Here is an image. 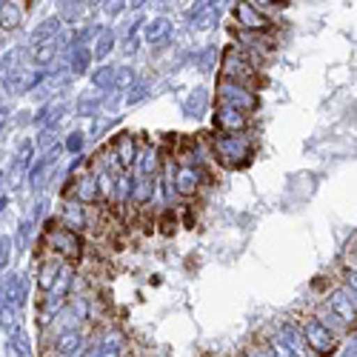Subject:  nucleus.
<instances>
[{
	"instance_id": "obj_2",
	"label": "nucleus",
	"mask_w": 357,
	"mask_h": 357,
	"mask_svg": "<svg viewBox=\"0 0 357 357\" xmlns=\"http://www.w3.org/2000/svg\"><path fill=\"white\" fill-rule=\"evenodd\" d=\"M220 77L257 89V83H260V69H257V63L252 61V57H249L241 46H226L223 61H220Z\"/></svg>"
},
{
	"instance_id": "obj_11",
	"label": "nucleus",
	"mask_w": 357,
	"mask_h": 357,
	"mask_svg": "<svg viewBox=\"0 0 357 357\" xmlns=\"http://www.w3.org/2000/svg\"><path fill=\"white\" fill-rule=\"evenodd\" d=\"M61 272V260L57 257H49V260H43L40 263V278H38V286H40V291H49V289H54V283H57V275Z\"/></svg>"
},
{
	"instance_id": "obj_6",
	"label": "nucleus",
	"mask_w": 357,
	"mask_h": 357,
	"mask_svg": "<svg viewBox=\"0 0 357 357\" xmlns=\"http://www.w3.org/2000/svg\"><path fill=\"white\" fill-rule=\"evenodd\" d=\"M212 123H215V129L223 132V135H237V132H249L252 114L234 109V106L218 103V106H215V114H212Z\"/></svg>"
},
{
	"instance_id": "obj_1",
	"label": "nucleus",
	"mask_w": 357,
	"mask_h": 357,
	"mask_svg": "<svg viewBox=\"0 0 357 357\" xmlns=\"http://www.w3.org/2000/svg\"><path fill=\"white\" fill-rule=\"evenodd\" d=\"M209 149H212L215 163L223 169H243L255 158V143L249 132H237V135L218 132L215 137H209Z\"/></svg>"
},
{
	"instance_id": "obj_9",
	"label": "nucleus",
	"mask_w": 357,
	"mask_h": 357,
	"mask_svg": "<svg viewBox=\"0 0 357 357\" xmlns=\"http://www.w3.org/2000/svg\"><path fill=\"white\" fill-rule=\"evenodd\" d=\"M203 186V174L195 166H177L174 172V192L181 197H195Z\"/></svg>"
},
{
	"instance_id": "obj_4",
	"label": "nucleus",
	"mask_w": 357,
	"mask_h": 357,
	"mask_svg": "<svg viewBox=\"0 0 357 357\" xmlns=\"http://www.w3.org/2000/svg\"><path fill=\"white\" fill-rule=\"evenodd\" d=\"M46 243L52 246V257H66V260H80L83 257V237L80 231H72L61 223H49L46 229Z\"/></svg>"
},
{
	"instance_id": "obj_5",
	"label": "nucleus",
	"mask_w": 357,
	"mask_h": 357,
	"mask_svg": "<svg viewBox=\"0 0 357 357\" xmlns=\"http://www.w3.org/2000/svg\"><path fill=\"white\" fill-rule=\"evenodd\" d=\"M234 20H237V29H241V32H252V35H272L275 32V20L263 9H257L252 0H237Z\"/></svg>"
},
{
	"instance_id": "obj_10",
	"label": "nucleus",
	"mask_w": 357,
	"mask_h": 357,
	"mask_svg": "<svg viewBox=\"0 0 357 357\" xmlns=\"http://www.w3.org/2000/svg\"><path fill=\"white\" fill-rule=\"evenodd\" d=\"M23 15H26V6L17 3V0H6V3H0V26L6 29H17L23 23Z\"/></svg>"
},
{
	"instance_id": "obj_3",
	"label": "nucleus",
	"mask_w": 357,
	"mask_h": 357,
	"mask_svg": "<svg viewBox=\"0 0 357 357\" xmlns=\"http://www.w3.org/2000/svg\"><path fill=\"white\" fill-rule=\"evenodd\" d=\"M218 103L234 106V109H241L246 114H255L260 109L257 89L243 86V83H234V80H226V77H220V83H218Z\"/></svg>"
},
{
	"instance_id": "obj_7",
	"label": "nucleus",
	"mask_w": 357,
	"mask_h": 357,
	"mask_svg": "<svg viewBox=\"0 0 357 357\" xmlns=\"http://www.w3.org/2000/svg\"><path fill=\"white\" fill-rule=\"evenodd\" d=\"M303 332H306V343L312 346V349H317L323 357L329 354V351H335V335L329 332V326H326L323 320H317V317H306L303 320Z\"/></svg>"
},
{
	"instance_id": "obj_13",
	"label": "nucleus",
	"mask_w": 357,
	"mask_h": 357,
	"mask_svg": "<svg viewBox=\"0 0 357 357\" xmlns=\"http://www.w3.org/2000/svg\"><path fill=\"white\" fill-rule=\"evenodd\" d=\"M158 229L163 234H174L177 229H181V223H177V212H163L160 220H158Z\"/></svg>"
},
{
	"instance_id": "obj_14",
	"label": "nucleus",
	"mask_w": 357,
	"mask_h": 357,
	"mask_svg": "<svg viewBox=\"0 0 357 357\" xmlns=\"http://www.w3.org/2000/svg\"><path fill=\"white\" fill-rule=\"evenodd\" d=\"M252 3H255L257 9H269V6H280V3H286V0H252Z\"/></svg>"
},
{
	"instance_id": "obj_8",
	"label": "nucleus",
	"mask_w": 357,
	"mask_h": 357,
	"mask_svg": "<svg viewBox=\"0 0 357 357\" xmlns=\"http://www.w3.org/2000/svg\"><path fill=\"white\" fill-rule=\"evenodd\" d=\"M109 152H112V158H114L117 163H121L123 172H129L132 163L137 160V140H135L132 135H117V137L109 143Z\"/></svg>"
},
{
	"instance_id": "obj_12",
	"label": "nucleus",
	"mask_w": 357,
	"mask_h": 357,
	"mask_svg": "<svg viewBox=\"0 0 357 357\" xmlns=\"http://www.w3.org/2000/svg\"><path fill=\"white\" fill-rule=\"evenodd\" d=\"M332 312H340V320L349 323L354 329V297H349L346 291L343 294H335L332 297Z\"/></svg>"
}]
</instances>
